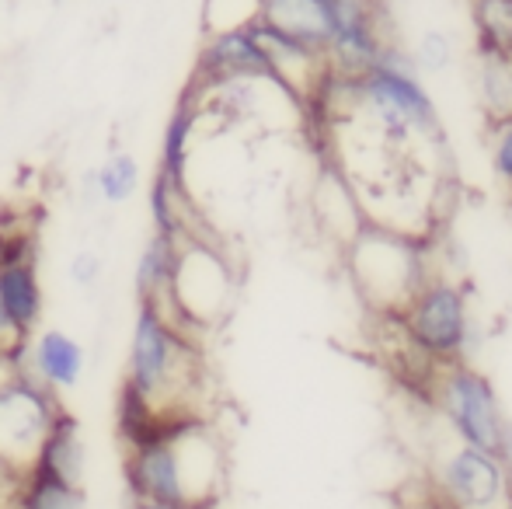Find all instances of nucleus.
I'll use <instances>...</instances> for the list:
<instances>
[{"instance_id": "obj_1", "label": "nucleus", "mask_w": 512, "mask_h": 509, "mask_svg": "<svg viewBox=\"0 0 512 509\" xmlns=\"http://www.w3.org/2000/svg\"><path fill=\"white\" fill-rule=\"evenodd\" d=\"M199 384V356L182 328L157 304H140L129 339V360L122 387L150 408L157 422L196 415L185 408L189 391Z\"/></svg>"}, {"instance_id": "obj_2", "label": "nucleus", "mask_w": 512, "mask_h": 509, "mask_svg": "<svg viewBox=\"0 0 512 509\" xmlns=\"http://www.w3.org/2000/svg\"><path fill=\"white\" fill-rule=\"evenodd\" d=\"M432 398L453 440L499 457L512 471V426L495 384L467 360L432 367Z\"/></svg>"}, {"instance_id": "obj_3", "label": "nucleus", "mask_w": 512, "mask_h": 509, "mask_svg": "<svg viewBox=\"0 0 512 509\" xmlns=\"http://www.w3.org/2000/svg\"><path fill=\"white\" fill-rule=\"evenodd\" d=\"M349 269L359 293L380 311L398 314L432 276L415 234L363 227L349 241Z\"/></svg>"}, {"instance_id": "obj_4", "label": "nucleus", "mask_w": 512, "mask_h": 509, "mask_svg": "<svg viewBox=\"0 0 512 509\" xmlns=\"http://www.w3.org/2000/svg\"><path fill=\"white\" fill-rule=\"evenodd\" d=\"M398 314H401V325H405L408 342L429 360V367L467 360V346H471V304H467V290L457 279H446L439 272H432L422 283V290Z\"/></svg>"}, {"instance_id": "obj_5", "label": "nucleus", "mask_w": 512, "mask_h": 509, "mask_svg": "<svg viewBox=\"0 0 512 509\" xmlns=\"http://www.w3.org/2000/svg\"><path fill=\"white\" fill-rule=\"evenodd\" d=\"M63 412L56 394L28 374L0 391V468L14 478H25L35 464L42 440L53 419Z\"/></svg>"}, {"instance_id": "obj_6", "label": "nucleus", "mask_w": 512, "mask_h": 509, "mask_svg": "<svg viewBox=\"0 0 512 509\" xmlns=\"http://www.w3.org/2000/svg\"><path fill=\"white\" fill-rule=\"evenodd\" d=\"M178 321L189 325H213L230 304V272L227 262L206 245H182L178 241V262L171 276L168 297Z\"/></svg>"}, {"instance_id": "obj_7", "label": "nucleus", "mask_w": 512, "mask_h": 509, "mask_svg": "<svg viewBox=\"0 0 512 509\" xmlns=\"http://www.w3.org/2000/svg\"><path fill=\"white\" fill-rule=\"evenodd\" d=\"M436 482L439 492L457 509H502L509 499L512 471L499 457L457 440L439 454Z\"/></svg>"}, {"instance_id": "obj_8", "label": "nucleus", "mask_w": 512, "mask_h": 509, "mask_svg": "<svg viewBox=\"0 0 512 509\" xmlns=\"http://www.w3.org/2000/svg\"><path fill=\"white\" fill-rule=\"evenodd\" d=\"M196 70L203 74V81H269L286 91V84L279 81L276 67H272V60L258 46L248 25L209 35Z\"/></svg>"}, {"instance_id": "obj_9", "label": "nucleus", "mask_w": 512, "mask_h": 509, "mask_svg": "<svg viewBox=\"0 0 512 509\" xmlns=\"http://www.w3.org/2000/svg\"><path fill=\"white\" fill-rule=\"evenodd\" d=\"M21 370H25L32 381L49 387L53 394L70 391V387L81 384L84 374V346L74 335L60 332V328H49L35 342H28L25 356H21Z\"/></svg>"}, {"instance_id": "obj_10", "label": "nucleus", "mask_w": 512, "mask_h": 509, "mask_svg": "<svg viewBox=\"0 0 512 509\" xmlns=\"http://www.w3.org/2000/svg\"><path fill=\"white\" fill-rule=\"evenodd\" d=\"M258 18L328 56L335 35V0H258Z\"/></svg>"}, {"instance_id": "obj_11", "label": "nucleus", "mask_w": 512, "mask_h": 509, "mask_svg": "<svg viewBox=\"0 0 512 509\" xmlns=\"http://www.w3.org/2000/svg\"><path fill=\"white\" fill-rule=\"evenodd\" d=\"M84 468H88V447H84L81 422L70 412H60L49 426L39 454H35L32 471L70 485H84Z\"/></svg>"}, {"instance_id": "obj_12", "label": "nucleus", "mask_w": 512, "mask_h": 509, "mask_svg": "<svg viewBox=\"0 0 512 509\" xmlns=\"http://www.w3.org/2000/svg\"><path fill=\"white\" fill-rule=\"evenodd\" d=\"M0 311L11 321L18 339L32 342V328L42 318V283L35 272V258L0 265Z\"/></svg>"}, {"instance_id": "obj_13", "label": "nucleus", "mask_w": 512, "mask_h": 509, "mask_svg": "<svg viewBox=\"0 0 512 509\" xmlns=\"http://www.w3.org/2000/svg\"><path fill=\"white\" fill-rule=\"evenodd\" d=\"M178 241L182 234H150V241L143 245L140 258H136V297L140 304H157L164 307V297H168L171 276H175V262H178Z\"/></svg>"}, {"instance_id": "obj_14", "label": "nucleus", "mask_w": 512, "mask_h": 509, "mask_svg": "<svg viewBox=\"0 0 512 509\" xmlns=\"http://www.w3.org/2000/svg\"><path fill=\"white\" fill-rule=\"evenodd\" d=\"M474 21V56H502L509 53L512 32V0H471Z\"/></svg>"}, {"instance_id": "obj_15", "label": "nucleus", "mask_w": 512, "mask_h": 509, "mask_svg": "<svg viewBox=\"0 0 512 509\" xmlns=\"http://www.w3.org/2000/svg\"><path fill=\"white\" fill-rule=\"evenodd\" d=\"M18 509H88V496H84V485L28 471L18 485Z\"/></svg>"}, {"instance_id": "obj_16", "label": "nucleus", "mask_w": 512, "mask_h": 509, "mask_svg": "<svg viewBox=\"0 0 512 509\" xmlns=\"http://www.w3.org/2000/svg\"><path fill=\"white\" fill-rule=\"evenodd\" d=\"M478 102L488 119L512 116V56H485L478 60Z\"/></svg>"}, {"instance_id": "obj_17", "label": "nucleus", "mask_w": 512, "mask_h": 509, "mask_svg": "<svg viewBox=\"0 0 512 509\" xmlns=\"http://www.w3.org/2000/svg\"><path fill=\"white\" fill-rule=\"evenodd\" d=\"M192 129H196V109H192L189 102H182L175 109V116L168 119V129H164V143H161V171L175 178L182 189H185V161H189Z\"/></svg>"}, {"instance_id": "obj_18", "label": "nucleus", "mask_w": 512, "mask_h": 509, "mask_svg": "<svg viewBox=\"0 0 512 509\" xmlns=\"http://www.w3.org/2000/svg\"><path fill=\"white\" fill-rule=\"evenodd\" d=\"M95 189L105 203H126L140 189V164L129 154H112L102 168L95 171Z\"/></svg>"}, {"instance_id": "obj_19", "label": "nucleus", "mask_w": 512, "mask_h": 509, "mask_svg": "<svg viewBox=\"0 0 512 509\" xmlns=\"http://www.w3.org/2000/svg\"><path fill=\"white\" fill-rule=\"evenodd\" d=\"M182 185L175 182L171 175H164V171H157L154 182H150V220H154V234H182V206H178V199H182Z\"/></svg>"}, {"instance_id": "obj_20", "label": "nucleus", "mask_w": 512, "mask_h": 509, "mask_svg": "<svg viewBox=\"0 0 512 509\" xmlns=\"http://www.w3.org/2000/svg\"><path fill=\"white\" fill-rule=\"evenodd\" d=\"M488 157H492L495 178L512 189V116L488 119Z\"/></svg>"}, {"instance_id": "obj_21", "label": "nucleus", "mask_w": 512, "mask_h": 509, "mask_svg": "<svg viewBox=\"0 0 512 509\" xmlns=\"http://www.w3.org/2000/svg\"><path fill=\"white\" fill-rule=\"evenodd\" d=\"M415 67H418V74H439V70H446L453 63V42H450V35L446 32H425L422 39H418V46H415Z\"/></svg>"}, {"instance_id": "obj_22", "label": "nucleus", "mask_w": 512, "mask_h": 509, "mask_svg": "<svg viewBox=\"0 0 512 509\" xmlns=\"http://www.w3.org/2000/svg\"><path fill=\"white\" fill-rule=\"evenodd\" d=\"M98 276H102V258L95 252H77L74 262H70V279L77 286H91L98 283Z\"/></svg>"}, {"instance_id": "obj_23", "label": "nucleus", "mask_w": 512, "mask_h": 509, "mask_svg": "<svg viewBox=\"0 0 512 509\" xmlns=\"http://www.w3.org/2000/svg\"><path fill=\"white\" fill-rule=\"evenodd\" d=\"M129 509H196V506H178V503H157V499H129Z\"/></svg>"}, {"instance_id": "obj_24", "label": "nucleus", "mask_w": 512, "mask_h": 509, "mask_svg": "<svg viewBox=\"0 0 512 509\" xmlns=\"http://www.w3.org/2000/svg\"><path fill=\"white\" fill-rule=\"evenodd\" d=\"M506 206H509V220H512V189H509V199H506Z\"/></svg>"}, {"instance_id": "obj_25", "label": "nucleus", "mask_w": 512, "mask_h": 509, "mask_svg": "<svg viewBox=\"0 0 512 509\" xmlns=\"http://www.w3.org/2000/svg\"><path fill=\"white\" fill-rule=\"evenodd\" d=\"M509 56H512V32H509Z\"/></svg>"}, {"instance_id": "obj_26", "label": "nucleus", "mask_w": 512, "mask_h": 509, "mask_svg": "<svg viewBox=\"0 0 512 509\" xmlns=\"http://www.w3.org/2000/svg\"><path fill=\"white\" fill-rule=\"evenodd\" d=\"M14 509H18V506H14Z\"/></svg>"}]
</instances>
